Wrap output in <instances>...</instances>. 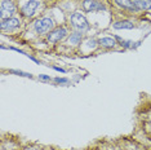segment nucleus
<instances>
[{
    "mask_svg": "<svg viewBox=\"0 0 151 150\" xmlns=\"http://www.w3.org/2000/svg\"><path fill=\"white\" fill-rule=\"evenodd\" d=\"M71 23L75 29L78 30L79 32H84V31H88L89 30V23L87 21V18L79 12H75L71 14Z\"/></svg>",
    "mask_w": 151,
    "mask_h": 150,
    "instance_id": "1",
    "label": "nucleus"
},
{
    "mask_svg": "<svg viewBox=\"0 0 151 150\" xmlns=\"http://www.w3.org/2000/svg\"><path fill=\"white\" fill-rule=\"evenodd\" d=\"M54 23H53V19L52 18H42V19H36L35 23H34V29L37 34H45V32H50L53 29Z\"/></svg>",
    "mask_w": 151,
    "mask_h": 150,
    "instance_id": "2",
    "label": "nucleus"
},
{
    "mask_svg": "<svg viewBox=\"0 0 151 150\" xmlns=\"http://www.w3.org/2000/svg\"><path fill=\"white\" fill-rule=\"evenodd\" d=\"M16 13V5L12 0H1L0 4V17L1 19L5 18H11V16H13Z\"/></svg>",
    "mask_w": 151,
    "mask_h": 150,
    "instance_id": "3",
    "label": "nucleus"
},
{
    "mask_svg": "<svg viewBox=\"0 0 151 150\" xmlns=\"http://www.w3.org/2000/svg\"><path fill=\"white\" fill-rule=\"evenodd\" d=\"M67 35V30L65 27H57V29H53L52 31L48 34V42L49 43H58L61 40H63Z\"/></svg>",
    "mask_w": 151,
    "mask_h": 150,
    "instance_id": "4",
    "label": "nucleus"
},
{
    "mask_svg": "<svg viewBox=\"0 0 151 150\" xmlns=\"http://www.w3.org/2000/svg\"><path fill=\"white\" fill-rule=\"evenodd\" d=\"M83 8L87 12H97V11H105V5L99 3L98 0H84Z\"/></svg>",
    "mask_w": 151,
    "mask_h": 150,
    "instance_id": "5",
    "label": "nucleus"
},
{
    "mask_svg": "<svg viewBox=\"0 0 151 150\" xmlns=\"http://www.w3.org/2000/svg\"><path fill=\"white\" fill-rule=\"evenodd\" d=\"M37 6H39V1H37V0H29V1L22 6L21 12H22V14L26 17H32L35 14V11L37 9Z\"/></svg>",
    "mask_w": 151,
    "mask_h": 150,
    "instance_id": "6",
    "label": "nucleus"
},
{
    "mask_svg": "<svg viewBox=\"0 0 151 150\" xmlns=\"http://www.w3.org/2000/svg\"><path fill=\"white\" fill-rule=\"evenodd\" d=\"M19 19L18 18H5V19H1V23H0V29L1 30H8V31H11V30H14L17 27L19 26Z\"/></svg>",
    "mask_w": 151,
    "mask_h": 150,
    "instance_id": "7",
    "label": "nucleus"
},
{
    "mask_svg": "<svg viewBox=\"0 0 151 150\" xmlns=\"http://www.w3.org/2000/svg\"><path fill=\"white\" fill-rule=\"evenodd\" d=\"M115 30H132L134 29V25H133L130 21H118L112 25Z\"/></svg>",
    "mask_w": 151,
    "mask_h": 150,
    "instance_id": "8",
    "label": "nucleus"
},
{
    "mask_svg": "<svg viewBox=\"0 0 151 150\" xmlns=\"http://www.w3.org/2000/svg\"><path fill=\"white\" fill-rule=\"evenodd\" d=\"M98 44L101 47H104V48H114L116 45V42H115V39H112V38L105 36V38H101V39L98 40Z\"/></svg>",
    "mask_w": 151,
    "mask_h": 150,
    "instance_id": "9",
    "label": "nucleus"
},
{
    "mask_svg": "<svg viewBox=\"0 0 151 150\" xmlns=\"http://www.w3.org/2000/svg\"><path fill=\"white\" fill-rule=\"evenodd\" d=\"M115 39H116V40H119V42H120V45H122V47H124V48H128V49H133V48H136V47H138V45H139V43H138V42H132V40L122 39V38L118 36V35L115 36Z\"/></svg>",
    "mask_w": 151,
    "mask_h": 150,
    "instance_id": "10",
    "label": "nucleus"
},
{
    "mask_svg": "<svg viewBox=\"0 0 151 150\" xmlns=\"http://www.w3.org/2000/svg\"><path fill=\"white\" fill-rule=\"evenodd\" d=\"M115 1L118 3L120 6H123L124 9H128V11H138L134 1H132V0H115Z\"/></svg>",
    "mask_w": 151,
    "mask_h": 150,
    "instance_id": "11",
    "label": "nucleus"
},
{
    "mask_svg": "<svg viewBox=\"0 0 151 150\" xmlns=\"http://www.w3.org/2000/svg\"><path fill=\"white\" fill-rule=\"evenodd\" d=\"M134 4L138 9L142 11H149L151 9V0H134Z\"/></svg>",
    "mask_w": 151,
    "mask_h": 150,
    "instance_id": "12",
    "label": "nucleus"
},
{
    "mask_svg": "<svg viewBox=\"0 0 151 150\" xmlns=\"http://www.w3.org/2000/svg\"><path fill=\"white\" fill-rule=\"evenodd\" d=\"M81 39H83V34L81 32H74L71 34L70 38H68V44H73V45H76L81 42Z\"/></svg>",
    "mask_w": 151,
    "mask_h": 150,
    "instance_id": "13",
    "label": "nucleus"
},
{
    "mask_svg": "<svg viewBox=\"0 0 151 150\" xmlns=\"http://www.w3.org/2000/svg\"><path fill=\"white\" fill-rule=\"evenodd\" d=\"M12 74H16V75H19V76H25V78H30L31 79L32 75L30 73H25V71H21V70H11Z\"/></svg>",
    "mask_w": 151,
    "mask_h": 150,
    "instance_id": "14",
    "label": "nucleus"
},
{
    "mask_svg": "<svg viewBox=\"0 0 151 150\" xmlns=\"http://www.w3.org/2000/svg\"><path fill=\"white\" fill-rule=\"evenodd\" d=\"M53 80L56 81L57 84H68L70 83V80H68L67 78H54Z\"/></svg>",
    "mask_w": 151,
    "mask_h": 150,
    "instance_id": "15",
    "label": "nucleus"
},
{
    "mask_svg": "<svg viewBox=\"0 0 151 150\" xmlns=\"http://www.w3.org/2000/svg\"><path fill=\"white\" fill-rule=\"evenodd\" d=\"M98 44L97 40H94V39H91V40H88V47L89 48H96V45Z\"/></svg>",
    "mask_w": 151,
    "mask_h": 150,
    "instance_id": "16",
    "label": "nucleus"
},
{
    "mask_svg": "<svg viewBox=\"0 0 151 150\" xmlns=\"http://www.w3.org/2000/svg\"><path fill=\"white\" fill-rule=\"evenodd\" d=\"M39 79L44 80V81H50V76H48V75H45V74H40L39 75Z\"/></svg>",
    "mask_w": 151,
    "mask_h": 150,
    "instance_id": "17",
    "label": "nucleus"
},
{
    "mask_svg": "<svg viewBox=\"0 0 151 150\" xmlns=\"http://www.w3.org/2000/svg\"><path fill=\"white\" fill-rule=\"evenodd\" d=\"M53 67V70H56V71H60V73H66V70L65 69H62V67H58V66H52Z\"/></svg>",
    "mask_w": 151,
    "mask_h": 150,
    "instance_id": "18",
    "label": "nucleus"
},
{
    "mask_svg": "<svg viewBox=\"0 0 151 150\" xmlns=\"http://www.w3.org/2000/svg\"><path fill=\"white\" fill-rule=\"evenodd\" d=\"M133 1H134V0H133Z\"/></svg>",
    "mask_w": 151,
    "mask_h": 150,
    "instance_id": "19",
    "label": "nucleus"
}]
</instances>
